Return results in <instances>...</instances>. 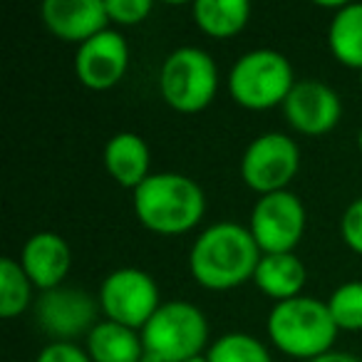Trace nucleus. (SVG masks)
<instances>
[{
  "instance_id": "nucleus-1",
  "label": "nucleus",
  "mask_w": 362,
  "mask_h": 362,
  "mask_svg": "<svg viewBox=\"0 0 362 362\" xmlns=\"http://www.w3.org/2000/svg\"><path fill=\"white\" fill-rule=\"evenodd\" d=\"M261 248L246 226L221 221L199 233L189 251V271L199 286L209 291H231L253 281Z\"/></svg>"
},
{
  "instance_id": "nucleus-2",
  "label": "nucleus",
  "mask_w": 362,
  "mask_h": 362,
  "mask_svg": "<svg viewBox=\"0 0 362 362\" xmlns=\"http://www.w3.org/2000/svg\"><path fill=\"white\" fill-rule=\"evenodd\" d=\"M134 214L141 226L161 236H179L197 226L206 211V197L197 181L176 171H159L134 189Z\"/></svg>"
},
{
  "instance_id": "nucleus-3",
  "label": "nucleus",
  "mask_w": 362,
  "mask_h": 362,
  "mask_svg": "<svg viewBox=\"0 0 362 362\" xmlns=\"http://www.w3.org/2000/svg\"><path fill=\"white\" fill-rule=\"evenodd\" d=\"M266 330L283 355L305 362L330 352L337 337V325L327 310V303L308 296L276 303L268 313Z\"/></svg>"
},
{
  "instance_id": "nucleus-4",
  "label": "nucleus",
  "mask_w": 362,
  "mask_h": 362,
  "mask_svg": "<svg viewBox=\"0 0 362 362\" xmlns=\"http://www.w3.org/2000/svg\"><path fill=\"white\" fill-rule=\"evenodd\" d=\"M296 82L293 65L283 52L258 47L233 62L228 72V95L238 107L263 112L283 105Z\"/></svg>"
},
{
  "instance_id": "nucleus-5",
  "label": "nucleus",
  "mask_w": 362,
  "mask_h": 362,
  "mask_svg": "<svg viewBox=\"0 0 362 362\" xmlns=\"http://www.w3.org/2000/svg\"><path fill=\"white\" fill-rule=\"evenodd\" d=\"M141 342L144 350L161 362H189L202 357L209 342L206 315L187 300L161 303L151 320L141 327Z\"/></svg>"
},
{
  "instance_id": "nucleus-6",
  "label": "nucleus",
  "mask_w": 362,
  "mask_h": 362,
  "mask_svg": "<svg viewBox=\"0 0 362 362\" xmlns=\"http://www.w3.org/2000/svg\"><path fill=\"white\" fill-rule=\"evenodd\" d=\"M161 100L181 115L206 110L218 92V67L202 47H179L159 70Z\"/></svg>"
},
{
  "instance_id": "nucleus-7",
  "label": "nucleus",
  "mask_w": 362,
  "mask_h": 362,
  "mask_svg": "<svg viewBox=\"0 0 362 362\" xmlns=\"http://www.w3.org/2000/svg\"><path fill=\"white\" fill-rule=\"evenodd\" d=\"M100 308L107 320L139 330L161 308L159 286L146 271L117 268L100 286Z\"/></svg>"
},
{
  "instance_id": "nucleus-8",
  "label": "nucleus",
  "mask_w": 362,
  "mask_h": 362,
  "mask_svg": "<svg viewBox=\"0 0 362 362\" xmlns=\"http://www.w3.org/2000/svg\"><path fill=\"white\" fill-rule=\"evenodd\" d=\"M300 166L296 139L281 132H266L246 146L241 159V179L258 197L286 192Z\"/></svg>"
},
{
  "instance_id": "nucleus-9",
  "label": "nucleus",
  "mask_w": 362,
  "mask_h": 362,
  "mask_svg": "<svg viewBox=\"0 0 362 362\" xmlns=\"http://www.w3.org/2000/svg\"><path fill=\"white\" fill-rule=\"evenodd\" d=\"M305 206L293 192L266 194L256 202L248 221L253 241L263 256L268 253H293L305 233Z\"/></svg>"
},
{
  "instance_id": "nucleus-10",
  "label": "nucleus",
  "mask_w": 362,
  "mask_h": 362,
  "mask_svg": "<svg viewBox=\"0 0 362 362\" xmlns=\"http://www.w3.org/2000/svg\"><path fill=\"white\" fill-rule=\"evenodd\" d=\"M97 300L77 288H55L40 296L35 303V320L40 330H45L55 342H72L77 335L97 325Z\"/></svg>"
},
{
  "instance_id": "nucleus-11",
  "label": "nucleus",
  "mask_w": 362,
  "mask_h": 362,
  "mask_svg": "<svg viewBox=\"0 0 362 362\" xmlns=\"http://www.w3.org/2000/svg\"><path fill=\"white\" fill-rule=\"evenodd\" d=\"M129 67V47L122 33L110 30L82 42L75 55V75L87 90L105 92L119 85Z\"/></svg>"
},
{
  "instance_id": "nucleus-12",
  "label": "nucleus",
  "mask_w": 362,
  "mask_h": 362,
  "mask_svg": "<svg viewBox=\"0 0 362 362\" xmlns=\"http://www.w3.org/2000/svg\"><path fill=\"white\" fill-rule=\"evenodd\" d=\"M288 124L305 136H320L335 129L342 117L340 95L320 80H298L283 102Z\"/></svg>"
},
{
  "instance_id": "nucleus-13",
  "label": "nucleus",
  "mask_w": 362,
  "mask_h": 362,
  "mask_svg": "<svg viewBox=\"0 0 362 362\" xmlns=\"http://www.w3.org/2000/svg\"><path fill=\"white\" fill-rule=\"evenodd\" d=\"M40 13L52 35L77 45L92 40L110 25L105 0H45Z\"/></svg>"
},
{
  "instance_id": "nucleus-14",
  "label": "nucleus",
  "mask_w": 362,
  "mask_h": 362,
  "mask_svg": "<svg viewBox=\"0 0 362 362\" xmlns=\"http://www.w3.org/2000/svg\"><path fill=\"white\" fill-rule=\"evenodd\" d=\"M21 266L28 273L30 283L42 293L62 286L72 266V253L67 241L55 231L33 233L21 253Z\"/></svg>"
},
{
  "instance_id": "nucleus-15",
  "label": "nucleus",
  "mask_w": 362,
  "mask_h": 362,
  "mask_svg": "<svg viewBox=\"0 0 362 362\" xmlns=\"http://www.w3.org/2000/svg\"><path fill=\"white\" fill-rule=\"evenodd\" d=\"M151 154L146 141L134 132H119L105 146V169L124 189H139L149 179Z\"/></svg>"
},
{
  "instance_id": "nucleus-16",
  "label": "nucleus",
  "mask_w": 362,
  "mask_h": 362,
  "mask_svg": "<svg viewBox=\"0 0 362 362\" xmlns=\"http://www.w3.org/2000/svg\"><path fill=\"white\" fill-rule=\"evenodd\" d=\"M305 278V266L296 253H268L258 261L253 283L263 296L273 298L276 303H283L300 296Z\"/></svg>"
},
{
  "instance_id": "nucleus-17",
  "label": "nucleus",
  "mask_w": 362,
  "mask_h": 362,
  "mask_svg": "<svg viewBox=\"0 0 362 362\" xmlns=\"http://www.w3.org/2000/svg\"><path fill=\"white\" fill-rule=\"evenodd\" d=\"M87 355L92 362H139L144 355L141 332L112 320H100L87 335Z\"/></svg>"
},
{
  "instance_id": "nucleus-18",
  "label": "nucleus",
  "mask_w": 362,
  "mask_h": 362,
  "mask_svg": "<svg viewBox=\"0 0 362 362\" xmlns=\"http://www.w3.org/2000/svg\"><path fill=\"white\" fill-rule=\"evenodd\" d=\"M192 16L202 33L226 40L248 25L251 3L248 0H197L192 6Z\"/></svg>"
},
{
  "instance_id": "nucleus-19",
  "label": "nucleus",
  "mask_w": 362,
  "mask_h": 362,
  "mask_svg": "<svg viewBox=\"0 0 362 362\" xmlns=\"http://www.w3.org/2000/svg\"><path fill=\"white\" fill-rule=\"evenodd\" d=\"M327 47L340 65L362 70V3H342L327 28Z\"/></svg>"
},
{
  "instance_id": "nucleus-20",
  "label": "nucleus",
  "mask_w": 362,
  "mask_h": 362,
  "mask_svg": "<svg viewBox=\"0 0 362 362\" xmlns=\"http://www.w3.org/2000/svg\"><path fill=\"white\" fill-rule=\"evenodd\" d=\"M33 283L28 273L23 271L21 261L3 258L0 261V315L18 317L33 298Z\"/></svg>"
},
{
  "instance_id": "nucleus-21",
  "label": "nucleus",
  "mask_w": 362,
  "mask_h": 362,
  "mask_svg": "<svg viewBox=\"0 0 362 362\" xmlns=\"http://www.w3.org/2000/svg\"><path fill=\"white\" fill-rule=\"evenodd\" d=\"M209 362H273L268 347L248 332H226L206 352Z\"/></svg>"
},
{
  "instance_id": "nucleus-22",
  "label": "nucleus",
  "mask_w": 362,
  "mask_h": 362,
  "mask_svg": "<svg viewBox=\"0 0 362 362\" xmlns=\"http://www.w3.org/2000/svg\"><path fill=\"white\" fill-rule=\"evenodd\" d=\"M327 310L337 330H362V281L337 286L327 298Z\"/></svg>"
},
{
  "instance_id": "nucleus-23",
  "label": "nucleus",
  "mask_w": 362,
  "mask_h": 362,
  "mask_svg": "<svg viewBox=\"0 0 362 362\" xmlns=\"http://www.w3.org/2000/svg\"><path fill=\"white\" fill-rule=\"evenodd\" d=\"M110 23L117 25H139L151 13L149 0H105Z\"/></svg>"
},
{
  "instance_id": "nucleus-24",
  "label": "nucleus",
  "mask_w": 362,
  "mask_h": 362,
  "mask_svg": "<svg viewBox=\"0 0 362 362\" xmlns=\"http://www.w3.org/2000/svg\"><path fill=\"white\" fill-rule=\"evenodd\" d=\"M340 233H342V241L362 256V197L345 209L340 221Z\"/></svg>"
},
{
  "instance_id": "nucleus-25",
  "label": "nucleus",
  "mask_w": 362,
  "mask_h": 362,
  "mask_svg": "<svg viewBox=\"0 0 362 362\" xmlns=\"http://www.w3.org/2000/svg\"><path fill=\"white\" fill-rule=\"evenodd\" d=\"M35 362H92V357L87 355V350H82L75 342H55L45 345L40 350Z\"/></svg>"
},
{
  "instance_id": "nucleus-26",
  "label": "nucleus",
  "mask_w": 362,
  "mask_h": 362,
  "mask_svg": "<svg viewBox=\"0 0 362 362\" xmlns=\"http://www.w3.org/2000/svg\"><path fill=\"white\" fill-rule=\"evenodd\" d=\"M310 362H362V360H357V357L350 355V352H335V350H330V352H325V355L315 357V360H310Z\"/></svg>"
},
{
  "instance_id": "nucleus-27",
  "label": "nucleus",
  "mask_w": 362,
  "mask_h": 362,
  "mask_svg": "<svg viewBox=\"0 0 362 362\" xmlns=\"http://www.w3.org/2000/svg\"><path fill=\"white\" fill-rule=\"evenodd\" d=\"M139 362H161V360H159L156 355H151V352H146V350H144V355H141V360H139Z\"/></svg>"
},
{
  "instance_id": "nucleus-28",
  "label": "nucleus",
  "mask_w": 362,
  "mask_h": 362,
  "mask_svg": "<svg viewBox=\"0 0 362 362\" xmlns=\"http://www.w3.org/2000/svg\"><path fill=\"white\" fill-rule=\"evenodd\" d=\"M189 362H209V360H206V355H202V357H194V360H189Z\"/></svg>"
},
{
  "instance_id": "nucleus-29",
  "label": "nucleus",
  "mask_w": 362,
  "mask_h": 362,
  "mask_svg": "<svg viewBox=\"0 0 362 362\" xmlns=\"http://www.w3.org/2000/svg\"><path fill=\"white\" fill-rule=\"evenodd\" d=\"M357 146H360V151H362V127H360V134H357Z\"/></svg>"
},
{
  "instance_id": "nucleus-30",
  "label": "nucleus",
  "mask_w": 362,
  "mask_h": 362,
  "mask_svg": "<svg viewBox=\"0 0 362 362\" xmlns=\"http://www.w3.org/2000/svg\"><path fill=\"white\" fill-rule=\"evenodd\" d=\"M360 87H362V70H360Z\"/></svg>"
}]
</instances>
